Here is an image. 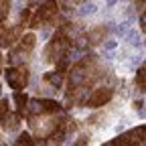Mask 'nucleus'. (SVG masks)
<instances>
[{"instance_id": "nucleus-1", "label": "nucleus", "mask_w": 146, "mask_h": 146, "mask_svg": "<svg viewBox=\"0 0 146 146\" xmlns=\"http://www.w3.org/2000/svg\"><path fill=\"white\" fill-rule=\"evenodd\" d=\"M6 81L14 87V89H21L27 85V71H16V69H8L6 71Z\"/></svg>"}, {"instance_id": "nucleus-2", "label": "nucleus", "mask_w": 146, "mask_h": 146, "mask_svg": "<svg viewBox=\"0 0 146 146\" xmlns=\"http://www.w3.org/2000/svg\"><path fill=\"white\" fill-rule=\"evenodd\" d=\"M110 98H112V89H100L98 94H96L94 98L89 100V104L94 106V108H98V106H102L104 102H108Z\"/></svg>"}, {"instance_id": "nucleus-3", "label": "nucleus", "mask_w": 146, "mask_h": 146, "mask_svg": "<svg viewBox=\"0 0 146 146\" xmlns=\"http://www.w3.org/2000/svg\"><path fill=\"white\" fill-rule=\"evenodd\" d=\"M18 124H21V122H18V118H16L14 114H8V116L4 118V128H6V130H16Z\"/></svg>"}, {"instance_id": "nucleus-4", "label": "nucleus", "mask_w": 146, "mask_h": 146, "mask_svg": "<svg viewBox=\"0 0 146 146\" xmlns=\"http://www.w3.org/2000/svg\"><path fill=\"white\" fill-rule=\"evenodd\" d=\"M45 81H49L55 89L61 87V75H57V73H47V75H45Z\"/></svg>"}, {"instance_id": "nucleus-5", "label": "nucleus", "mask_w": 146, "mask_h": 146, "mask_svg": "<svg viewBox=\"0 0 146 146\" xmlns=\"http://www.w3.org/2000/svg\"><path fill=\"white\" fill-rule=\"evenodd\" d=\"M126 39H128V43H130V45H134V47H142V39H140L138 31H130Z\"/></svg>"}, {"instance_id": "nucleus-6", "label": "nucleus", "mask_w": 146, "mask_h": 146, "mask_svg": "<svg viewBox=\"0 0 146 146\" xmlns=\"http://www.w3.org/2000/svg\"><path fill=\"white\" fill-rule=\"evenodd\" d=\"M33 45H35V36H33V35H27L25 39H23L21 49H23V51H25V49H27V51H31V49H33Z\"/></svg>"}, {"instance_id": "nucleus-7", "label": "nucleus", "mask_w": 146, "mask_h": 146, "mask_svg": "<svg viewBox=\"0 0 146 146\" xmlns=\"http://www.w3.org/2000/svg\"><path fill=\"white\" fill-rule=\"evenodd\" d=\"M96 10H98V8H96V4H91V2H89V4H85V6H83L79 12H81L83 16H87V14H94Z\"/></svg>"}, {"instance_id": "nucleus-8", "label": "nucleus", "mask_w": 146, "mask_h": 146, "mask_svg": "<svg viewBox=\"0 0 146 146\" xmlns=\"http://www.w3.org/2000/svg\"><path fill=\"white\" fill-rule=\"evenodd\" d=\"M130 25H132V21H126V23H122V25L116 29V31H118V35H120V36H122V35H126V31H128V27H130Z\"/></svg>"}, {"instance_id": "nucleus-9", "label": "nucleus", "mask_w": 146, "mask_h": 146, "mask_svg": "<svg viewBox=\"0 0 146 146\" xmlns=\"http://www.w3.org/2000/svg\"><path fill=\"white\" fill-rule=\"evenodd\" d=\"M106 33V29H102V31H96L94 35H91V43H100V39H102V35Z\"/></svg>"}, {"instance_id": "nucleus-10", "label": "nucleus", "mask_w": 146, "mask_h": 146, "mask_svg": "<svg viewBox=\"0 0 146 146\" xmlns=\"http://www.w3.org/2000/svg\"><path fill=\"white\" fill-rule=\"evenodd\" d=\"M14 102L18 104V108H25V102H27V98H25L23 94H16V96H14Z\"/></svg>"}, {"instance_id": "nucleus-11", "label": "nucleus", "mask_w": 146, "mask_h": 146, "mask_svg": "<svg viewBox=\"0 0 146 146\" xmlns=\"http://www.w3.org/2000/svg\"><path fill=\"white\" fill-rule=\"evenodd\" d=\"M8 4H10V0H0V18L6 14V8L4 6H8Z\"/></svg>"}, {"instance_id": "nucleus-12", "label": "nucleus", "mask_w": 146, "mask_h": 146, "mask_svg": "<svg viewBox=\"0 0 146 146\" xmlns=\"http://www.w3.org/2000/svg\"><path fill=\"white\" fill-rule=\"evenodd\" d=\"M23 142H25V144H31L33 140L29 138V134H21V136H18V140H16V144H23Z\"/></svg>"}, {"instance_id": "nucleus-13", "label": "nucleus", "mask_w": 146, "mask_h": 146, "mask_svg": "<svg viewBox=\"0 0 146 146\" xmlns=\"http://www.w3.org/2000/svg\"><path fill=\"white\" fill-rule=\"evenodd\" d=\"M106 49H116V41H108L106 43Z\"/></svg>"}, {"instance_id": "nucleus-14", "label": "nucleus", "mask_w": 146, "mask_h": 146, "mask_svg": "<svg viewBox=\"0 0 146 146\" xmlns=\"http://www.w3.org/2000/svg\"><path fill=\"white\" fill-rule=\"evenodd\" d=\"M142 106H144V102H142V100H140V102H136V104H134V108H136V110H140V112H142Z\"/></svg>"}, {"instance_id": "nucleus-15", "label": "nucleus", "mask_w": 146, "mask_h": 146, "mask_svg": "<svg viewBox=\"0 0 146 146\" xmlns=\"http://www.w3.org/2000/svg\"><path fill=\"white\" fill-rule=\"evenodd\" d=\"M116 2H118V0H108V6H114Z\"/></svg>"}]
</instances>
